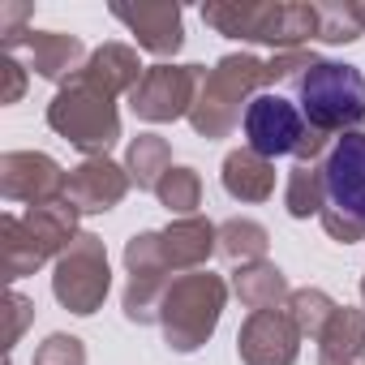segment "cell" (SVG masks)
Segmentation results:
<instances>
[{"instance_id": "cell-16", "label": "cell", "mask_w": 365, "mask_h": 365, "mask_svg": "<svg viewBox=\"0 0 365 365\" xmlns=\"http://www.w3.org/2000/svg\"><path fill=\"white\" fill-rule=\"evenodd\" d=\"M159 250H163V262L172 271H202V262L220 250V228L202 215H190V220H172L163 232H159Z\"/></svg>"}, {"instance_id": "cell-30", "label": "cell", "mask_w": 365, "mask_h": 365, "mask_svg": "<svg viewBox=\"0 0 365 365\" xmlns=\"http://www.w3.org/2000/svg\"><path fill=\"white\" fill-rule=\"evenodd\" d=\"M322 228H327V237L331 241H344V245H352V241H365V220H356V215H348V211H339V207H322Z\"/></svg>"}, {"instance_id": "cell-21", "label": "cell", "mask_w": 365, "mask_h": 365, "mask_svg": "<svg viewBox=\"0 0 365 365\" xmlns=\"http://www.w3.org/2000/svg\"><path fill=\"white\" fill-rule=\"evenodd\" d=\"M232 292L241 297V305L250 309V314H258V309H275V305H288V297H292V288H288V279H284V271L275 267V262H250V267H237V275H232Z\"/></svg>"}, {"instance_id": "cell-33", "label": "cell", "mask_w": 365, "mask_h": 365, "mask_svg": "<svg viewBox=\"0 0 365 365\" xmlns=\"http://www.w3.org/2000/svg\"><path fill=\"white\" fill-rule=\"evenodd\" d=\"M361 301H365V275H361Z\"/></svg>"}, {"instance_id": "cell-12", "label": "cell", "mask_w": 365, "mask_h": 365, "mask_svg": "<svg viewBox=\"0 0 365 365\" xmlns=\"http://www.w3.org/2000/svg\"><path fill=\"white\" fill-rule=\"evenodd\" d=\"M237 352L245 365H292L301 352V327L292 322L288 305L250 314L237 335Z\"/></svg>"}, {"instance_id": "cell-23", "label": "cell", "mask_w": 365, "mask_h": 365, "mask_svg": "<svg viewBox=\"0 0 365 365\" xmlns=\"http://www.w3.org/2000/svg\"><path fill=\"white\" fill-rule=\"evenodd\" d=\"M327 176L318 163H297L288 172V190H284V207L292 220H309V215H322L327 207Z\"/></svg>"}, {"instance_id": "cell-3", "label": "cell", "mask_w": 365, "mask_h": 365, "mask_svg": "<svg viewBox=\"0 0 365 365\" xmlns=\"http://www.w3.org/2000/svg\"><path fill=\"white\" fill-rule=\"evenodd\" d=\"M301 116L318 133H352L365 120V73L344 61H314L297 78Z\"/></svg>"}, {"instance_id": "cell-32", "label": "cell", "mask_w": 365, "mask_h": 365, "mask_svg": "<svg viewBox=\"0 0 365 365\" xmlns=\"http://www.w3.org/2000/svg\"><path fill=\"white\" fill-rule=\"evenodd\" d=\"M9 309H14V314H9V348H14V344L22 339V327H26V318H31L35 309H31V301H26L22 292H9Z\"/></svg>"}, {"instance_id": "cell-29", "label": "cell", "mask_w": 365, "mask_h": 365, "mask_svg": "<svg viewBox=\"0 0 365 365\" xmlns=\"http://www.w3.org/2000/svg\"><path fill=\"white\" fill-rule=\"evenodd\" d=\"M35 365H86V348L78 335H48L35 352Z\"/></svg>"}, {"instance_id": "cell-13", "label": "cell", "mask_w": 365, "mask_h": 365, "mask_svg": "<svg viewBox=\"0 0 365 365\" xmlns=\"http://www.w3.org/2000/svg\"><path fill=\"white\" fill-rule=\"evenodd\" d=\"M322 176H327V198H331V207L365 220V133L361 129L335 138V146L327 150Z\"/></svg>"}, {"instance_id": "cell-9", "label": "cell", "mask_w": 365, "mask_h": 365, "mask_svg": "<svg viewBox=\"0 0 365 365\" xmlns=\"http://www.w3.org/2000/svg\"><path fill=\"white\" fill-rule=\"evenodd\" d=\"M125 267H129V284H125V318L146 327L159 322V305L168 297V262L159 250V232H138L125 245Z\"/></svg>"}, {"instance_id": "cell-14", "label": "cell", "mask_w": 365, "mask_h": 365, "mask_svg": "<svg viewBox=\"0 0 365 365\" xmlns=\"http://www.w3.org/2000/svg\"><path fill=\"white\" fill-rule=\"evenodd\" d=\"M129 172L120 163H112L108 155L99 159H86L69 172L65 180V202L78 211V215H99V211H112L125 194H129Z\"/></svg>"}, {"instance_id": "cell-24", "label": "cell", "mask_w": 365, "mask_h": 365, "mask_svg": "<svg viewBox=\"0 0 365 365\" xmlns=\"http://www.w3.org/2000/svg\"><path fill=\"white\" fill-rule=\"evenodd\" d=\"M267 228L258 220H224L220 224V258H228L232 267H250L267 258Z\"/></svg>"}, {"instance_id": "cell-17", "label": "cell", "mask_w": 365, "mask_h": 365, "mask_svg": "<svg viewBox=\"0 0 365 365\" xmlns=\"http://www.w3.org/2000/svg\"><path fill=\"white\" fill-rule=\"evenodd\" d=\"M22 48H26L31 69L39 78H48V82H69L91 61L86 48H82V39L78 35H65V31H31V39Z\"/></svg>"}, {"instance_id": "cell-19", "label": "cell", "mask_w": 365, "mask_h": 365, "mask_svg": "<svg viewBox=\"0 0 365 365\" xmlns=\"http://www.w3.org/2000/svg\"><path fill=\"white\" fill-rule=\"evenodd\" d=\"M224 190L241 202H267L275 194V163L262 159L258 150L241 146L224 159Z\"/></svg>"}, {"instance_id": "cell-25", "label": "cell", "mask_w": 365, "mask_h": 365, "mask_svg": "<svg viewBox=\"0 0 365 365\" xmlns=\"http://www.w3.org/2000/svg\"><path fill=\"white\" fill-rule=\"evenodd\" d=\"M155 198L176 215V220H190L202 207V176L194 168H168L163 180L155 185Z\"/></svg>"}, {"instance_id": "cell-31", "label": "cell", "mask_w": 365, "mask_h": 365, "mask_svg": "<svg viewBox=\"0 0 365 365\" xmlns=\"http://www.w3.org/2000/svg\"><path fill=\"white\" fill-rule=\"evenodd\" d=\"M0 73H5V91H0V103H18L22 91H26V65H18V56L5 52V61H0Z\"/></svg>"}, {"instance_id": "cell-4", "label": "cell", "mask_w": 365, "mask_h": 365, "mask_svg": "<svg viewBox=\"0 0 365 365\" xmlns=\"http://www.w3.org/2000/svg\"><path fill=\"white\" fill-rule=\"evenodd\" d=\"M258 86H267V61H258L254 52H228L207 73L198 103L190 112V125L202 138H228L245 120V108L258 95Z\"/></svg>"}, {"instance_id": "cell-6", "label": "cell", "mask_w": 365, "mask_h": 365, "mask_svg": "<svg viewBox=\"0 0 365 365\" xmlns=\"http://www.w3.org/2000/svg\"><path fill=\"white\" fill-rule=\"evenodd\" d=\"M224 301H228V284L211 271H190V275L172 279V288L159 305L163 339L176 352H198L211 339V331L220 327Z\"/></svg>"}, {"instance_id": "cell-15", "label": "cell", "mask_w": 365, "mask_h": 365, "mask_svg": "<svg viewBox=\"0 0 365 365\" xmlns=\"http://www.w3.org/2000/svg\"><path fill=\"white\" fill-rule=\"evenodd\" d=\"M112 18L125 22L138 39V48L155 52V56H172L185 43V14L176 5H112Z\"/></svg>"}, {"instance_id": "cell-8", "label": "cell", "mask_w": 365, "mask_h": 365, "mask_svg": "<svg viewBox=\"0 0 365 365\" xmlns=\"http://www.w3.org/2000/svg\"><path fill=\"white\" fill-rule=\"evenodd\" d=\"M202 82H207L202 65H150L142 73V82L129 91V108L150 125L190 116L194 103H198Z\"/></svg>"}, {"instance_id": "cell-18", "label": "cell", "mask_w": 365, "mask_h": 365, "mask_svg": "<svg viewBox=\"0 0 365 365\" xmlns=\"http://www.w3.org/2000/svg\"><path fill=\"white\" fill-rule=\"evenodd\" d=\"M318 365H365V309L339 305L318 335Z\"/></svg>"}, {"instance_id": "cell-27", "label": "cell", "mask_w": 365, "mask_h": 365, "mask_svg": "<svg viewBox=\"0 0 365 365\" xmlns=\"http://www.w3.org/2000/svg\"><path fill=\"white\" fill-rule=\"evenodd\" d=\"M31 18H35V5H22V0H5V5H0V39H5L9 56L31 39V31H26Z\"/></svg>"}, {"instance_id": "cell-5", "label": "cell", "mask_w": 365, "mask_h": 365, "mask_svg": "<svg viewBox=\"0 0 365 365\" xmlns=\"http://www.w3.org/2000/svg\"><path fill=\"white\" fill-rule=\"evenodd\" d=\"M48 125L69 138L86 159L108 155V146L120 138V112H116V95L103 91L99 82H91L86 73L69 78L56 99L48 103Z\"/></svg>"}, {"instance_id": "cell-7", "label": "cell", "mask_w": 365, "mask_h": 365, "mask_svg": "<svg viewBox=\"0 0 365 365\" xmlns=\"http://www.w3.org/2000/svg\"><path fill=\"white\" fill-rule=\"evenodd\" d=\"M112 288V271H108V250L99 237L82 232L61 258H56V275H52V292L69 314H95L103 305Z\"/></svg>"}, {"instance_id": "cell-11", "label": "cell", "mask_w": 365, "mask_h": 365, "mask_svg": "<svg viewBox=\"0 0 365 365\" xmlns=\"http://www.w3.org/2000/svg\"><path fill=\"white\" fill-rule=\"evenodd\" d=\"M65 180L69 172H61V163L43 150H9L0 159V194L9 202H26V207L65 202Z\"/></svg>"}, {"instance_id": "cell-22", "label": "cell", "mask_w": 365, "mask_h": 365, "mask_svg": "<svg viewBox=\"0 0 365 365\" xmlns=\"http://www.w3.org/2000/svg\"><path fill=\"white\" fill-rule=\"evenodd\" d=\"M172 168V146H168V138H159V133H138L133 142H129V150H125V172H129V180L138 190H150L155 194V185L163 180V172Z\"/></svg>"}, {"instance_id": "cell-10", "label": "cell", "mask_w": 365, "mask_h": 365, "mask_svg": "<svg viewBox=\"0 0 365 365\" xmlns=\"http://www.w3.org/2000/svg\"><path fill=\"white\" fill-rule=\"evenodd\" d=\"M245 146L258 150L262 159H275V155H297V146L305 142L309 125L301 116L297 103H288L279 91H258L245 108Z\"/></svg>"}, {"instance_id": "cell-20", "label": "cell", "mask_w": 365, "mask_h": 365, "mask_svg": "<svg viewBox=\"0 0 365 365\" xmlns=\"http://www.w3.org/2000/svg\"><path fill=\"white\" fill-rule=\"evenodd\" d=\"M82 73L91 82H99L103 91H112V95H129L142 82L146 69H142V61H138V52L129 43H103V48L91 52V61L82 65Z\"/></svg>"}, {"instance_id": "cell-2", "label": "cell", "mask_w": 365, "mask_h": 365, "mask_svg": "<svg viewBox=\"0 0 365 365\" xmlns=\"http://www.w3.org/2000/svg\"><path fill=\"white\" fill-rule=\"evenodd\" d=\"M78 211L69 202L52 207H31L26 215H5L0 224V258H5V275L22 279L35 275L48 258H61L78 241Z\"/></svg>"}, {"instance_id": "cell-26", "label": "cell", "mask_w": 365, "mask_h": 365, "mask_svg": "<svg viewBox=\"0 0 365 365\" xmlns=\"http://www.w3.org/2000/svg\"><path fill=\"white\" fill-rule=\"evenodd\" d=\"M339 305L322 292V288H297L292 297H288V314H292V322L301 327V335H322V327L331 322V314H335Z\"/></svg>"}, {"instance_id": "cell-1", "label": "cell", "mask_w": 365, "mask_h": 365, "mask_svg": "<svg viewBox=\"0 0 365 365\" xmlns=\"http://www.w3.org/2000/svg\"><path fill=\"white\" fill-rule=\"evenodd\" d=\"M202 22L215 26L228 39H250V43H271L275 52L305 48L318 39V5H250V0H228V5H207Z\"/></svg>"}, {"instance_id": "cell-28", "label": "cell", "mask_w": 365, "mask_h": 365, "mask_svg": "<svg viewBox=\"0 0 365 365\" xmlns=\"http://www.w3.org/2000/svg\"><path fill=\"white\" fill-rule=\"evenodd\" d=\"M318 56L309 52V48H288V52H275L271 61H267V86H279V82H297L309 65H314Z\"/></svg>"}]
</instances>
